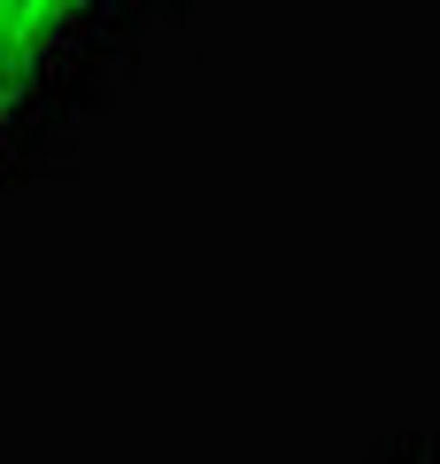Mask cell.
<instances>
[{
    "instance_id": "cell-1",
    "label": "cell",
    "mask_w": 440,
    "mask_h": 464,
    "mask_svg": "<svg viewBox=\"0 0 440 464\" xmlns=\"http://www.w3.org/2000/svg\"><path fill=\"white\" fill-rule=\"evenodd\" d=\"M93 8L100 0H0V124H16V109L32 101L39 70L54 63V47Z\"/></svg>"
}]
</instances>
